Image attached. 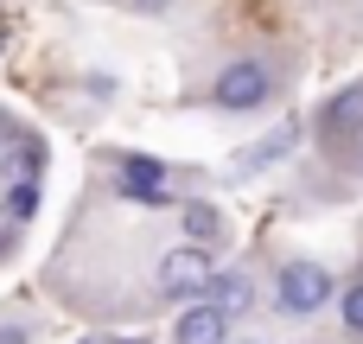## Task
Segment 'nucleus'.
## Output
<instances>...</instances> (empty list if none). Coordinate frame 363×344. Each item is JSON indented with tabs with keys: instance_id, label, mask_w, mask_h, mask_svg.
I'll return each instance as SVG.
<instances>
[{
	"instance_id": "7",
	"label": "nucleus",
	"mask_w": 363,
	"mask_h": 344,
	"mask_svg": "<svg viewBox=\"0 0 363 344\" xmlns=\"http://www.w3.org/2000/svg\"><path fill=\"white\" fill-rule=\"evenodd\" d=\"M230 326H236L230 313H217L211 300H191L172 326V344H230Z\"/></svg>"
},
{
	"instance_id": "5",
	"label": "nucleus",
	"mask_w": 363,
	"mask_h": 344,
	"mask_svg": "<svg viewBox=\"0 0 363 344\" xmlns=\"http://www.w3.org/2000/svg\"><path fill=\"white\" fill-rule=\"evenodd\" d=\"M313 128H319V140H325V147H338V140L363 134V77L351 83V89H338V96L319 109V121H313Z\"/></svg>"
},
{
	"instance_id": "2",
	"label": "nucleus",
	"mask_w": 363,
	"mask_h": 344,
	"mask_svg": "<svg viewBox=\"0 0 363 344\" xmlns=\"http://www.w3.org/2000/svg\"><path fill=\"white\" fill-rule=\"evenodd\" d=\"M274 89H281V77H274L268 57H236V64H223V70L211 77V109H223V115H249V109H262Z\"/></svg>"
},
{
	"instance_id": "6",
	"label": "nucleus",
	"mask_w": 363,
	"mask_h": 344,
	"mask_svg": "<svg viewBox=\"0 0 363 344\" xmlns=\"http://www.w3.org/2000/svg\"><path fill=\"white\" fill-rule=\"evenodd\" d=\"M217 313H230V319H242V313H255V300H262V281H255V268H223V274H211V294H204Z\"/></svg>"
},
{
	"instance_id": "14",
	"label": "nucleus",
	"mask_w": 363,
	"mask_h": 344,
	"mask_svg": "<svg viewBox=\"0 0 363 344\" xmlns=\"http://www.w3.org/2000/svg\"><path fill=\"white\" fill-rule=\"evenodd\" d=\"M121 6H134V13H166L172 0H121Z\"/></svg>"
},
{
	"instance_id": "16",
	"label": "nucleus",
	"mask_w": 363,
	"mask_h": 344,
	"mask_svg": "<svg viewBox=\"0 0 363 344\" xmlns=\"http://www.w3.org/2000/svg\"><path fill=\"white\" fill-rule=\"evenodd\" d=\"M242 344H255V338H242Z\"/></svg>"
},
{
	"instance_id": "10",
	"label": "nucleus",
	"mask_w": 363,
	"mask_h": 344,
	"mask_svg": "<svg viewBox=\"0 0 363 344\" xmlns=\"http://www.w3.org/2000/svg\"><path fill=\"white\" fill-rule=\"evenodd\" d=\"M294 140H300V128H274L268 140H255V147H242V153H236V172H255V166H274V160H281V153H287Z\"/></svg>"
},
{
	"instance_id": "9",
	"label": "nucleus",
	"mask_w": 363,
	"mask_h": 344,
	"mask_svg": "<svg viewBox=\"0 0 363 344\" xmlns=\"http://www.w3.org/2000/svg\"><path fill=\"white\" fill-rule=\"evenodd\" d=\"M179 223H185V236H191L198 249H204V243H211V249L223 243V211H217V204H198V198H191V204H179Z\"/></svg>"
},
{
	"instance_id": "13",
	"label": "nucleus",
	"mask_w": 363,
	"mask_h": 344,
	"mask_svg": "<svg viewBox=\"0 0 363 344\" xmlns=\"http://www.w3.org/2000/svg\"><path fill=\"white\" fill-rule=\"evenodd\" d=\"M0 344H32V332L26 326H0Z\"/></svg>"
},
{
	"instance_id": "1",
	"label": "nucleus",
	"mask_w": 363,
	"mask_h": 344,
	"mask_svg": "<svg viewBox=\"0 0 363 344\" xmlns=\"http://www.w3.org/2000/svg\"><path fill=\"white\" fill-rule=\"evenodd\" d=\"M332 300H338V281H332L325 262H313V255H287V262L274 268V306H281L287 319H319Z\"/></svg>"
},
{
	"instance_id": "8",
	"label": "nucleus",
	"mask_w": 363,
	"mask_h": 344,
	"mask_svg": "<svg viewBox=\"0 0 363 344\" xmlns=\"http://www.w3.org/2000/svg\"><path fill=\"white\" fill-rule=\"evenodd\" d=\"M38 166H45V147H38L32 134H13V140L0 147V172H6L13 185H38Z\"/></svg>"
},
{
	"instance_id": "11",
	"label": "nucleus",
	"mask_w": 363,
	"mask_h": 344,
	"mask_svg": "<svg viewBox=\"0 0 363 344\" xmlns=\"http://www.w3.org/2000/svg\"><path fill=\"white\" fill-rule=\"evenodd\" d=\"M338 332L351 344H363V274L345 281V294H338Z\"/></svg>"
},
{
	"instance_id": "12",
	"label": "nucleus",
	"mask_w": 363,
	"mask_h": 344,
	"mask_svg": "<svg viewBox=\"0 0 363 344\" xmlns=\"http://www.w3.org/2000/svg\"><path fill=\"white\" fill-rule=\"evenodd\" d=\"M32 204H38V185H13V217H32Z\"/></svg>"
},
{
	"instance_id": "15",
	"label": "nucleus",
	"mask_w": 363,
	"mask_h": 344,
	"mask_svg": "<svg viewBox=\"0 0 363 344\" xmlns=\"http://www.w3.org/2000/svg\"><path fill=\"white\" fill-rule=\"evenodd\" d=\"M357 172H363V134H357Z\"/></svg>"
},
{
	"instance_id": "4",
	"label": "nucleus",
	"mask_w": 363,
	"mask_h": 344,
	"mask_svg": "<svg viewBox=\"0 0 363 344\" xmlns=\"http://www.w3.org/2000/svg\"><path fill=\"white\" fill-rule=\"evenodd\" d=\"M108 166L121 172V179H115V192H121V198H134V204H172V185H166V166H160V160L115 153Z\"/></svg>"
},
{
	"instance_id": "3",
	"label": "nucleus",
	"mask_w": 363,
	"mask_h": 344,
	"mask_svg": "<svg viewBox=\"0 0 363 344\" xmlns=\"http://www.w3.org/2000/svg\"><path fill=\"white\" fill-rule=\"evenodd\" d=\"M211 255L198 249V243H185V249H166L160 255V268H153V287H160V306H191V300H204L211 294Z\"/></svg>"
}]
</instances>
